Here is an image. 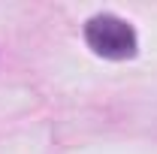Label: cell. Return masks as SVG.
I'll return each instance as SVG.
<instances>
[{"instance_id":"obj_1","label":"cell","mask_w":157,"mask_h":154,"mask_svg":"<svg viewBox=\"0 0 157 154\" xmlns=\"http://www.w3.org/2000/svg\"><path fill=\"white\" fill-rule=\"evenodd\" d=\"M85 39L100 58H109V60H124L136 55V30L124 18L109 15V12L88 18Z\"/></svg>"}]
</instances>
